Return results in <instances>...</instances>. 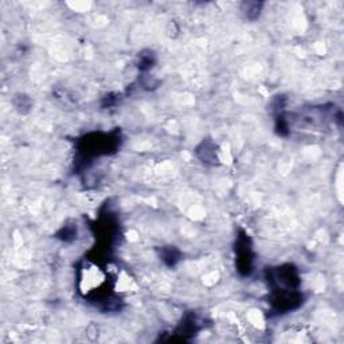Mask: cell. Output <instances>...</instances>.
<instances>
[{
	"label": "cell",
	"instance_id": "obj_1",
	"mask_svg": "<svg viewBox=\"0 0 344 344\" xmlns=\"http://www.w3.org/2000/svg\"><path fill=\"white\" fill-rule=\"evenodd\" d=\"M261 8H262V3H258V1H245L242 4V12L249 21H256L260 16Z\"/></svg>",
	"mask_w": 344,
	"mask_h": 344
}]
</instances>
